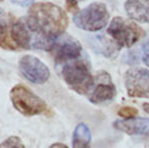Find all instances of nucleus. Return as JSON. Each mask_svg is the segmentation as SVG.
<instances>
[{
  "mask_svg": "<svg viewBox=\"0 0 149 148\" xmlns=\"http://www.w3.org/2000/svg\"><path fill=\"white\" fill-rule=\"evenodd\" d=\"M125 86L130 97L149 98V70L132 68L125 74Z\"/></svg>",
  "mask_w": 149,
  "mask_h": 148,
  "instance_id": "obj_8",
  "label": "nucleus"
},
{
  "mask_svg": "<svg viewBox=\"0 0 149 148\" xmlns=\"http://www.w3.org/2000/svg\"><path fill=\"white\" fill-rule=\"evenodd\" d=\"M142 60L147 66H149V38L142 46Z\"/></svg>",
  "mask_w": 149,
  "mask_h": 148,
  "instance_id": "obj_17",
  "label": "nucleus"
},
{
  "mask_svg": "<svg viewBox=\"0 0 149 148\" xmlns=\"http://www.w3.org/2000/svg\"><path fill=\"white\" fill-rule=\"evenodd\" d=\"M113 127L128 135H149V119H126L116 121Z\"/></svg>",
  "mask_w": 149,
  "mask_h": 148,
  "instance_id": "obj_11",
  "label": "nucleus"
},
{
  "mask_svg": "<svg viewBox=\"0 0 149 148\" xmlns=\"http://www.w3.org/2000/svg\"><path fill=\"white\" fill-rule=\"evenodd\" d=\"M125 9L133 21L149 24V0H127Z\"/></svg>",
  "mask_w": 149,
  "mask_h": 148,
  "instance_id": "obj_12",
  "label": "nucleus"
},
{
  "mask_svg": "<svg viewBox=\"0 0 149 148\" xmlns=\"http://www.w3.org/2000/svg\"><path fill=\"white\" fill-rule=\"evenodd\" d=\"M2 1H3V0H0V2H2Z\"/></svg>",
  "mask_w": 149,
  "mask_h": 148,
  "instance_id": "obj_21",
  "label": "nucleus"
},
{
  "mask_svg": "<svg viewBox=\"0 0 149 148\" xmlns=\"http://www.w3.org/2000/svg\"><path fill=\"white\" fill-rule=\"evenodd\" d=\"M118 113L120 117H125V119H133V117L138 114V109L134 108V107L126 106V107H122L118 110Z\"/></svg>",
  "mask_w": 149,
  "mask_h": 148,
  "instance_id": "obj_15",
  "label": "nucleus"
},
{
  "mask_svg": "<svg viewBox=\"0 0 149 148\" xmlns=\"http://www.w3.org/2000/svg\"><path fill=\"white\" fill-rule=\"evenodd\" d=\"M116 93V86L112 83L109 74L100 71L94 77V84L88 94V99L94 104H100L113 99Z\"/></svg>",
  "mask_w": 149,
  "mask_h": 148,
  "instance_id": "obj_10",
  "label": "nucleus"
},
{
  "mask_svg": "<svg viewBox=\"0 0 149 148\" xmlns=\"http://www.w3.org/2000/svg\"><path fill=\"white\" fill-rule=\"evenodd\" d=\"M0 148H26L24 142L17 136H10L0 143Z\"/></svg>",
  "mask_w": 149,
  "mask_h": 148,
  "instance_id": "obj_14",
  "label": "nucleus"
},
{
  "mask_svg": "<svg viewBox=\"0 0 149 148\" xmlns=\"http://www.w3.org/2000/svg\"><path fill=\"white\" fill-rule=\"evenodd\" d=\"M48 148H68L65 144H62V143H54L52 145H50Z\"/></svg>",
  "mask_w": 149,
  "mask_h": 148,
  "instance_id": "obj_19",
  "label": "nucleus"
},
{
  "mask_svg": "<svg viewBox=\"0 0 149 148\" xmlns=\"http://www.w3.org/2000/svg\"><path fill=\"white\" fill-rule=\"evenodd\" d=\"M33 35L34 33L28 26L26 17H19L7 24L0 34V47L13 51L35 48L36 39Z\"/></svg>",
  "mask_w": 149,
  "mask_h": 148,
  "instance_id": "obj_2",
  "label": "nucleus"
},
{
  "mask_svg": "<svg viewBox=\"0 0 149 148\" xmlns=\"http://www.w3.org/2000/svg\"><path fill=\"white\" fill-rule=\"evenodd\" d=\"M8 20L6 17V15L4 13V11L2 10V8L0 7V34L2 33V31L5 29V27L8 24Z\"/></svg>",
  "mask_w": 149,
  "mask_h": 148,
  "instance_id": "obj_18",
  "label": "nucleus"
},
{
  "mask_svg": "<svg viewBox=\"0 0 149 148\" xmlns=\"http://www.w3.org/2000/svg\"><path fill=\"white\" fill-rule=\"evenodd\" d=\"M91 132L86 124L81 123L76 127L72 134V148H90Z\"/></svg>",
  "mask_w": 149,
  "mask_h": 148,
  "instance_id": "obj_13",
  "label": "nucleus"
},
{
  "mask_svg": "<svg viewBox=\"0 0 149 148\" xmlns=\"http://www.w3.org/2000/svg\"><path fill=\"white\" fill-rule=\"evenodd\" d=\"M72 20L74 25L84 31L97 32L107 25L109 21V13L105 4L101 2H93L74 13Z\"/></svg>",
  "mask_w": 149,
  "mask_h": 148,
  "instance_id": "obj_6",
  "label": "nucleus"
},
{
  "mask_svg": "<svg viewBox=\"0 0 149 148\" xmlns=\"http://www.w3.org/2000/svg\"><path fill=\"white\" fill-rule=\"evenodd\" d=\"M19 68L24 78L33 84H44L50 78L48 66L33 55L23 56L19 61Z\"/></svg>",
  "mask_w": 149,
  "mask_h": 148,
  "instance_id": "obj_9",
  "label": "nucleus"
},
{
  "mask_svg": "<svg viewBox=\"0 0 149 148\" xmlns=\"http://www.w3.org/2000/svg\"><path fill=\"white\" fill-rule=\"evenodd\" d=\"M107 34L118 48H130L144 36V31L135 22L116 17L108 26Z\"/></svg>",
  "mask_w": 149,
  "mask_h": 148,
  "instance_id": "obj_5",
  "label": "nucleus"
},
{
  "mask_svg": "<svg viewBox=\"0 0 149 148\" xmlns=\"http://www.w3.org/2000/svg\"><path fill=\"white\" fill-rule=\"evenodd\" d=\"M61 77L65 84L78 94H87L94 84L90 66L85 59L77 58L63 64Z\"/></svg>",
  "mask_w": 149,
  "mask_h": 148,
  "instance_id": "obj_3",
  "label": "nucleus"
},
{
  "mask_svg": "<svg viewBox=\"0 0 149 148\" xmlns=\"http://www.w3.org/2000/svg\"><path fill=\"white\" fill-rule=\"evenodd\" d=\"M47 51L51 53L56 64H61L80 58L82 45L76 38L68 34H63L52 40Z\"/></svg>",
  "mask_w": 149,
  "mask_h": 148,
  "instance_id": "obj_7",
  "label": "nucleus"
},
{
  "mask_svg": "<svg viewBox=\"0 0 149 148\" xmlns=\"http://www.w3.org/2000/svg\"><path fill=\"white\" fill-rule=\"evenodd\" d=\"M143 109H144L147 113H149V103H144V104H143Z\"/></svg>",
  "mask_w": 149,
  "mask_h": 148,
  "instance_id": "obj_20",
  "label": "nucleus"
},
{
  "mask_svg": "<svg viewBox=\"0 0 149 148\" xmlns=\"http://www.w3.org/2000/svg\"><path fill=\"white\" fill-rule=\"evenodd\" d=\"M27 24L38 40V49L47 51L52 40L63 35L68 17L60 6L51 2H37L30 6Z\"/></svg>",
  "mask_w": 149,
  "mask_h": 148,
  "instance_id": "obj_1",
  "label": "nucleus"
},
{
  "mask_svg": "<svg viewBox=\"0 0 149 148\" xmlns=\"http://www.w3.org/2000/svg\"><path fill=\"white\" fill-rule=\"evenodd\" d=\"M9 96L15 108L26 117H34L43 113L47 114L49 112L45 101L25 85L17 84L13 87Z\"/></svg>",
  "mask_w": 149,
  "mask_h": 148,
  "instance_id": "obj_4",
  "label": "nucleus"
},
{
  "mask_svg": "<svg viewBox=\"0 0 149 148\" xmlns=\"http://www.w3.org/2000/svg\"><path fill=\"white\" fill-rule=\"evenodd\" d=\"M80 1H84V0H65V7L66 10H68L70 13H77L80 10L79 6H78V3Z\"/></svg>",
  "mask_w": 149,
  "mask_h": 148,
  "instance_id": "obj_16",
  "label": "nucleus"
}]
</instances>
